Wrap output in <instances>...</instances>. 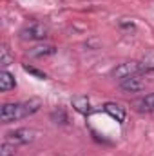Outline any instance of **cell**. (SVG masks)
Wrapping results in <instances>:
<instances>
[{
	"instance_id": "cell-1",
	"label": "cell",
	"mask_w": 154,
	"mask_h": 156,
	"mask_svg": "<svg viewBox=\"0 0 154 156\" xmlns=\"http://www.w3.org/2000/svg\"><path fill=\"white\" fill-rule=\"evenodd\" d=\"M42 102L38 98H31L26 102H11V104H4L0 109V120L2 123H11V122H18L22 118H27L35 115L40 109Z\"/></svg>"
},
{
	"instance_id": "cell-2",
	"label": "cell",
	"mask_w": 154,
	"mask_h": 156,
	"mask_svg": "<svg viewBox=\"0 0 154 156\" xmlns=\"http://www.w3.org/2000/svg\"><path fill=\"white\" fill-rule=\"evenodd\" d=\"M142 73H149L145 62H134V60H132V62L120 64L114 71H113L114 78H120V80L129 78V76H138V75H142Z\"/></svg>"
},
{
	"instance_id": "cell-3",
	"label": "cell",
	"mask_w": 154,
	"mask_h": 156,
	"mask_svg": "<svg viewBox=\"0 0 154 156\" xmlns=\"http://www.w3.org/2000/svg\"><path fill=\"white\" fill-rule=\"evenodd\" d=\"M49 37V27L42 22H31L20 29V38L24 40H44Z\"/></svg>"
},
{
	"instance_id": "cell-4",
	"label": "cell",
	"mask_w": 154,
	"mask_h": 156,
	"mask_svg": "<svg viewBox=\"0 0 154 156\" xmlns=\"http://www.w3.org/2000/svg\"><path fill=\"white\" fill-rule=\"evenodd\" d=\"M35 134L37 133L33 129H16V131L9 133L5 136V140L11 142V144H15V145H26V144H31L35 140Z\"/></svg>"
},
{
	"instance_id": "cell-5",
	"label": "cell",
	"mask_w": 154,
	"mask_h": 156,
	"mask_svg": "<svg viewBox=\"0 0 154 156\" xmlns=\"http://www.w3.org/2000/svg\"><path fill=\"white\" fill-rule=\"evenodd\" d=\"M120 87L123 91H127V93H138V91H142L145 87V82L138 76H129L120 80Z\"/></svg>"
},
{
	"instance_id": "cell-6",
	"label": "cell",
	"mask_w": 154,
	"mask_h": 156,
	"mask_svg": "<svg viewBox=\"0 0 154 156\" xmlns=\"http://www.w3.org/2000/svg\"><path fill=\"white\" fill-rule=\"evenodd\" d=\"M54 53H56V45H53V44H38V45H35V47H31V49L27 51V55H29V56H35V58L51 56V55H54Z\"/></svg>"
},
{
	"instance_id": "cell-7",
	"label": "cell",
	"mask_w": 154,
	"mask_h": 156,
	"mask_svg": "<svg viewBox=\"0 0 154 156\" xmlns=\"http://www.w3.org/2000/svg\"><path fill=\"white\" fill-rule=\"evenodd\" d=\"M103 111H105L111 118H114L116 122H120V123H123V122H125V109H123L121 105H118V104L107 102V104L103 105Z\"/></svg>"
},
{
	"instance_id": "cell-8",
	"label": "cell",
	"mask_w": 154,
	"mask_h": 156,
	"mask_svg": "<svg viewBox=\"0 0 154 156\" xmlns=\"http://www.w3.org/2000/svg\"><path fill=\"white\" fill-rule=\"evenodd\" d=\"M71 104H73V107L76 109L78 113H82V115H89V113H91V102H89V98L83 96V94L75 96V98L71 100Z\"/></svg>"
},
{
	"instance_id": "cell-9",
	"label": "cell",
	"mask_w": 154,
	"mask_h": 156,
	"mask_svg": "<svg viewBox=\"0 0 154 156\" xmlns=\"http://www.w3.org/2000/svg\"><path fill=\"white\" fill-rule=\"evenodd\" d=\"M16 87V80H15V76L9 73V71H2L0 73V91H11V89H15Z\"/></svg>"
},
{
	"instance_id": "cell-10",
	"label": "cell",
	"mask_w": 154,
	"mask_h": 156,
	"mask_svg": "<svg viewBox=\"0 0 154 156\" xmlns=\"http://www.w3.org/2000/svg\"><path fill=\"white\" fill-rule=\"evenodd\" d=\"M16 153V145L15 144H11V142H4L2 145H0V156H15Z\"/></svg>"
},
{
	"instance_id": "cell-11",
	"label": "cell",
	"mask_w": 154,
	"mask_h": 156,
	"mask_svg": "<svg viewBox=\"0 0 154 156\" xmlns=\"http://www.w3.org/2000/svg\"><path fill=\"white\" fill-rule=\"evenodd\" d=\"M140 105H142V109H145V111H154V93L147 94V96L140 102Z\"/></svg>"
},
{
	"instance_id": "cell-12",
	"label": "cell",
	"mask_w": 154,
	"mask_h": 156,
	"mask_svg": "<svg viewBox=\"0 0 154 156\" xmlns=\"http://www.w3.org/2000/svg\"><path fill=\"white\" fill-rule=\"evenodd\" d=\"M11 56H9V51L5 49V47H2V51H0V66L2 67H7V66H11Z\"/></svg>"
},
{
	"instance_id": "cell-13",
	"label": "cell",
	"mask_w": 154,
	"mask_h": 156,
	"mask_svg": "<svg viewBox=\"0 0 154 156\" xmlns=\"http://www.w3.org/2000/svg\"><path fill=\"white\" fill-rule=\"evenodd\" d=\"M24 69H26L27 73H31L33 76L40 78V80H45V78H47V75H45L44 71H38V69H37V67H33V66H27V64H24Z\"/></svg>"
}]
</instances>
